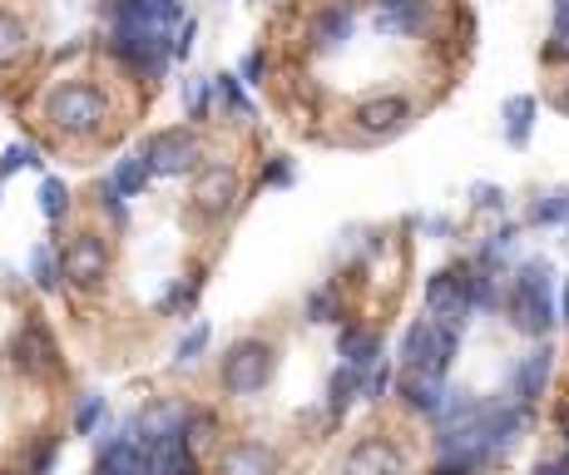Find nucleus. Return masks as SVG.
I'll return each mask as SVG.
<instances>
[{"mask_svg": "<svg viewBox=\"0 0 569 475\" xmlns=\"http://www.w3.org/2000/svg\"><path fill=\"white\" fill-rule=\"evenodd\" d=\"M535 475H569V456H565V461H540V466H535Z\"/></svg>", "mask_w": 569, "mask_h": 475, "instance_id": "obj_46", "label": "nucleus"}, {"mask_svg": "<svg viewBox=\"0 0 569 475\" xmlns=\"http://www.w3.org/2000/svg\"><path fill=\"white\" fill-rule=\"evenodd\" d=\"M30 283H36V287H46V293H54V287L64 283V273H60V248H50V243H40V248L30 253Z\"/></svg>", "mask_w": 569, "mask_h": 475, "instance_id": "obj_27", "label": "nucleus"}, {"mask_svg": "<svg viewBox=\"0 0 569 475\" xmlns=\"http://www.w3.org/2000/svg\"><path fill=\"white\" fill-rule=\"evenodd\" d=\"M292 184V164L282 159V154H272L268 164H262V189H288Z\"/></svg>", "mask_w": 569, "mask_h": 475, "instance_id": "obj_39", "label": "nucleus"}, {"mask_svg": "<svg viewBox=\"0 0 569 475\" xmlns=\"http://www.w3.org/2000/svg\"><path fill=\"white\" fill-rule=\"evenodd\" d=\"M100 426H104V396L100 392H84V402L74 406L70 431H74V436H94Z\"/></svg>", "mask_w": 569, "mask_h": 475, "instance_id": "obj_30", "label": "nucleus"}, {"mask_svg": "<svg viewBox=\"0 0 569 475\" xmlns=\"http://www.w3.org/2000/svg\"><path fill=\"white\" fill-rule=\"evenodd\" d=\"M193 50V20H183V30H179V40H173V60H183V55Z\"/></svg>", "mask_w": 569, "mask_h": 475, "instance_id": "obj_44", "label": "nucleus"}, {"mask_svg": "<svg viewBox=\"0 0 569 475\" xmlns=\"http://www.w3.org/2000/svg\"><path fill=\"white\" fill-rule=\"evenodd\" d=\"M100 204H104V214L114 218L119 228H129V204H124V194H119L109 179H104V189H100Z\"/></svg>", "mask_w": 569, "mask_h": 475, "instance_id": "obj_41", "label": "nucleus"}, {"mask_svg": "<svg viewBox=\"0 0 569 475\" xmlns=\"http://www.w3.org/2000/svg\"><path fill=\"white\" fill-rule=\"evenodd\" d=\"M144 159H149V169L154 174H189V169H199V159H203V139L193 135L189 125H173V129H163V135L149 139V149H144Z\"/></svg>", "mask_w": 569, "mask_h": 475, "instance_id": "obj_8", "label": "nucleus"}, {"mask_svg": "<svg viewBox=\"0 0 569 475\" xmlns=\"http://www.w3.org/2000/svg\"><path fill=\"white\" fill-rule=\"evenodd\" d=\"M30 50V30L20 16H10V10H0V70H10V65H20Z\"/></svg>", "mask_w": 569, "mask_h": 475, "instance_id": "obj_25", "label": "nucleus"}, {"mask_svg": "<svg viewBox=\"0 0 569 475\" xmlns=\"http://www.w3.org/2000/svg\"><path fill=\"white\" fill-rule=\"evenodd\" d=\"M40 115H46L50 125L60 129V135H70V139L100 135V129L109 125V95L100 90V85H90V80H64V85H54V90L46 95Z\"/></svg>", "mask_w": 569, "mask_h": 475, "instance_id": "obj_2", "label": "nucleus"}, {"mask_svg": "<svg viewBox=\"0 0 569 475\" xmlns=\"http://www.w3.org/2000/svg\"><path fill=\"white\" fill-rule=\"evenodd\" d=\"M470 268H441L426 278V317L441 327H461L470 323Z\"/></svg>", "mask_w": 569, "mask_h": 475, "instance_id": "obj_6", "label": "nucleus"}, {"mask_svg": "<svg viewBox=\"0 0 569 475\" xmlns=\"http://www.w3.org/2000/svg\"><path fill=\"white\" fill-rule=\"evenodd\" d=\"M272 372H278V352H272V342H262V337L233 342V347L223 352V362H218V382H223L228 396H258V392H268Z\"/></svg>", "mask_w": 569, "mask_h": 475, "instance_id": "obj_4", "label": "nucleus"}, {"mask_svg": "<svg viewBox=\"0 0 569 475\" xmlns=\"http://www.w3.org/2000/svg\"><path fill=\"white\" fill-rule=\"evenodd\" d=\"M337 357H342V367L371 377V367L381 362V337L367 333V327H342V337H337Z\"/></svg>", "mask_w": 569, "mask_h": 475, "instance_id": "obj_21", "label": "nucleus"}, {"mask_svg": "<svg viewBox=\"0 0 569 475\" xmlns=\"http://www.w3.org/2000/svg\"><path fill=\"white\" fill-rule=\"evenodd\" d=\"M238 198H243V184H238V174L223 169V164L203 169L199 184H193V208H199L203 218H228L238 208Z\"/></svg>", "mask_w": 569, "mask_h": 475, "instance_id": "obj_12", "label": "nucleus"}, {"mask_svg": "<svg viewBox=\"0 0 569 475\" xmlns=\"http://www.w3.org/2000/svg\"><path fill=\"white\" fill-rule=\"evenodd\" d=\"M510 253H516V228H500V234H490L486 243H480V258H476V268H490V273H496L500 268V263H506L510 258Z\"/></svg>", "mask_w": 569, "mask_h": 475, "instance_id": "obj_29", "label": "nucleus"}, {"mask_svg": "<svg viewBox=\"0 0 569 475\" xmlns=\"http://www.w3.org/2000/svg\"><path fill=\"white\" fill-rule=\"evenodd\" d=\"M60 273L74 287H100L109 278V243L100 234H74L60 248Z\"/></svg>", "mask_w": 569, "mask_h": 475, "instance_id": "obj_7", "label": "nucleus"}, {"mask_svg": "<svg viewBox=\"0 0 569 475\" xmlns=\"http://www.w3.org/2000/svg\"><path fill=\"white\" fill-rule=\"evenodd\" d=\"M431 0H377V30L381 36H421L431 26Z\"/></svg>", "mask_w": 569, "mask_h": 475, "instance_id": "obj_17", "label": "nucleus"}, {"mask_svg": "<svg viewBox=\"0 0 569 475\" xmlns=\"http://www.w3.org/2000/svg\"><path fill=\"white\" fill-rule=\"evenodd\" d=\"M109 16L114 26H139V30H169L183 20L179 0H109Z\"/></svg>", "mask_w": 569, "mask_h": 475, "instance_id": "obj_14", "label": "nucleus"}, {"mask_svg": "<svg viewBox=\"0 0 569 475\" xmlns=\"http://www.w3.org/2000/svg\"><path fill=\"white\" fill-rule=\"evenodd\" d=\"M555 36L569 40V0H555Z\"/></svg>", "mask_w": 569, "mask_h": 475, "instance_id": "obj_45", "label": "nucleus"}, {"mask_svg": "<svg viewBox=\"0 0 569 475\" xmlns=\"http://www.w3.org/2000/svg\"><path fill=\"white\" fill-rule=\"evenodd\" d=\"M560 109H565V115H569V90H565V95H560Z\"/></svg>", "mask_w": 569, "mask_h": 475, "instance_id": "obj_48", "label": "nucleus"}, {"mask_svg": "<svg viewBox=\"0 0 569 475\" xmlns=\"http://www.w3.org/2000/svg\"><path fill=\"white\" fill-rule=\"evenodd\" d=\"M510 307V323L520 327L525 337H545L555 323H560V307H555V268L545 258H530L516 268L506 293Z\"/></svg>", "mask_w": 569, "mask_h": 475, "instance_id": "obj_1", "label": "nucleus"}, {"mask_svg": "<svg viewBox=\"0 0 569 475\" xmlns=\"http://www.w3.org/2000/svg\"><path fill=\"white\" fill-rule=\"evenodd\" d=\"M94 475H154L149 466V446L134 436V426H119L114 436L100 441V461H94Z\"/></svg>", "mask_w": 569, "mask_h": 475, "instance_id": "obj_9", "label": "nucleus"}, {"mask_svg": "<svg viewBox=\"0 0 569 475\" xmlns=\"http://www.w3.org/2000/svg\"><path fill=\"white\" fill-rule=\"evenodd\" d=\"M213 90L218 95H223V105L228 109H233V115H253V105H248V95H243V85H238V75H218V80H213Z\"/></svg>", "mask_w": 569, "mask_h": 475, "instance_id": "obj_35", "label": "nucleus"}, {"mask_svg": "<svg viewBox=\"0 0 569 475\" xmlns=\"http://www.w3.org/2000/svg\"><path fill=\"white\" fill-rule=\"evenodd\" d=\"M342 475H407V456L397 441L387 436H362L342 456Z\"/></svg>", "mask_w": 569, "mask_h": 475, "instance_id": "obj_11", "label": "nucleus"}, {"mask_svg": "<svg viewBox=\"0 0 569 475\" xmlns=\"http://www.w3.org/2000/svg\"><path fill=\"white\" fill-rule=\"evenodd\" d=\"M550 367H555V352L550 347L525 352V357L516 362V372H510V396H506V402H516V406L530 412V406L540 402V392L550 386Z\"/></svg>", "mask_w": 569, "mask_h": 475, "instance_id": "obj_13", "label": "nucleus"}, {"mask_svg": "<svg viewBox=\"0 0 569 475\" xmlns=\"http://www.w3.org/2000/svg\"><path fill=\"white\" fill-rule=\"evenodd\" d=\"M530 129H535V99L530 95L506 99V144L510 149H525V144H530Z\"/></svg>", "mask_w": 569, "mask_h": 475, "instance_id": "obj_26", "label": "nucleus"}, {"mask_svg": "<svg viewBox=\"0 0 569 475\" xmlns=\"http://www.w3.org/2000/svg\"><path fill=\"white\" fill-rule=\"evenodd\" d=\"M10 362L26 377H46V372H60V347H54L46 323H26L16 337H10Z\"/></svg>", "mask_w": 569, "mask_h": 475, "instance_id": "obj_10", "label": "nucleus"}, {"mask_svg": "<svg viewBox=\"0 0 569 475\" xmlns=\"http://www.w3.org/2000/svg\"><path fill=\"white\" fill-rule=\"evenodd\" d=\"M342 317V297H337V287H312L308 293V323H337Z\"/></svg>", "mask_w": 569, "mask_h": 475, "instance_id": "obj_32", "label": "nucleus"}, {"mask_svg": "<svg viewBox=\"0 0 569 475\" xmlns=\"http://www.w3.org/2000/svg\"><path fill=\"white\" fill-rule=\"evenodd\" d=\"M109 55L124 70H134L139 80H159L173 60V36L169 30H139V26H114L109 36Z\"/></svg>", "mask_w": 569, "mask_h": 475, "instance_id": "obj_5", "label": "nucleus"}, {"mask_svg": "<svg viewBox=\"0 0 569 475\" xmlns=\"http://www.w3.org/2000/svg\"><path fill=\"white\" fill-rule=\"evenodd\" d=\"M387 386H391V367H387V362H381V367H371L367 392H371V396H387Z\"/></svg>", "mask_w": 569, "mask_h": 475, "instance_id": "obj_43", "label": "nucleus"}, {"mask_svg": "<svg viewBox=\"0 0 569 475\" xmlns=\"http://www.w3.org/2000/svg\"><path fill=\"white\" fill-rule=\"evenodd\" d=\"M456 347H461V333L456 327H441L431 317H416L401 337V372H421V377H436L446 382L456 362Z\"/></svg>", "mask_w": 569, "mask_h": 475, "instance_id": "obj_3", "label": "nucleus"}, {"mask_svg": "<svg viewBox=\"0 0 569 475\" xmlns=\"http://www.w3.org/2000/svg\"><path fill=\"white\" fill-rule=\"evenodd\" d=\"M149 466H154V475H199V461H193L189 431L154 441V446H149Z\"/></svg>", "mask_w": 569, "mask_h": 475, "instance_id": "obj_20", "label": "nucleus"}, {"mask_svg": "<svg viewBox=\"0 0 569 475\" xmlns=\"http://www.w3.org/2000/svg\"><path fill=\"white\" fill-rule=\"evenodd\" d=\"M183 109H189V119H208V109H213V80H183Z\"/></svg>", "mask_w": 569, "mask_h": 475, "instance_id": "obj_34", "label": "nucleus"}, {"mask_svg": "<svg viewBox=\"0 0 569 475\" xmlns=\"http://www.w3.org/2000/svg\"><path fill=\"white\" fill-rule=\"evenodd\" d=\"M362 392H367V377H362V372H352V367H337L332 377H327V412H332V416H342L347 406H352Z\"/></svg>", "mask_w": 569, "mask_h": 475, "instance_id": "obj_24", "label": "nucleus"}, {"mask_svg": "<svg viewBox=\"0 0 569 475\" xmlns=\"http://www.w3.org/2000/svg\"><path fill=\"white\" fill-rule=\"evenodd\" d=\"M208 342H213V327H208V323L189 327V333H183V342H179V352H173V362H179V367H193V362H199L203 352H208Z\"/></svg>", "mask_w": 569, "mask_h": 475, "instance_id": "obj_33", "label": "nucleus"}, {"mask_svg": "<svg viewBox=\"0 0 569 475\" xmlns=\"http://www.w3.org/2000/svg\"><path fill=\"white\" fill-rule=\"evenodd\" d=\"M407 119H411V105L401 95H377V99H362V105H357V125H362V135H371V139L397 135Z\"/></svg>", "mask_w": 569, "mask_h": 475, "instance_id": "obj_18", "label": "nucleus"}, {"mask_svg": "<svg viewBox=\"0 0 569 475\" xmlns=\"http://www.w3.org/2000/svg\"><path fill=\"white\" fill-rule=\"evenodd\" d=\"M189 422H193V412H183L179 402H149L139 416H129V426H134V436L144 441V446H154V441H163V436H179V431H189Z\"/></svg>", "mask_w": 569, "mask_h": 475, "instance_id": "obj_15", "label": "nucleus"}, {"mask_svg": "<svg viewBox=\"0 0 569 475\" xmlns=\"http://www.w3.org/2000/svg\"><path fill=\"white\" fill-rule=\"evenodd\" d=\"M352 30H357V10L347 6H327L322 16L312 20V50L317 55H337V50H347V40H352Z\"/></svg>", "mask_w": 569, "mask_h": 475, "instance_id": "obj_19", "label": "nucleus"}, {"mask_svg": "<svg viewBox=\"0 0 569 475\" xmlns=\"http://www.w3.org/2000/svg\"><path fill=\"white\" fill-rule=\"evenodd\" d=\"M30 164H36V149H30V144H16V149L0 154V179H16V174L30 169Z\"/></svg>", "mask_w": 569, "mask_h": 475, "instance_id": "obj_38", "label": "nucleus"}, {"mask_svg": "<svg viewBox=\"0 0 569 475\" xmlns=\"http://www.w3.org/2000/svg\"><path fill=\"white\" fill-rule=\"evenodd\" d=\"M54 461H60V436L40 441V446L30 451V466H26V475H50V471H54Z\"/></svg>", "mask_w": 569, "mask_h": 475, "instance_id": "obj_37", "label": "nucleus"}, {"mask_svg": "<svg viewBox=\"0 0 569 475\" xmlns=\"http://www.w3.org/2000/svg\"><path fill=\"white\" fill-rule=\"evenodd\" d=\"M149 179H154V169H149L144 154H124V159L114 164V174H109V184H114L124 198H139L149 189Z\"/></svg>", "mask_w": 569, "mask_h": 475, "instance_id": "obj_23", "label": "nucleus"}, {"mask_svg": "<svg viewBox=\"0 0 569 475\" xmlns=\"http://www.w3.org/2000/svg\"><path fill=\"white\" fill-rule=\"evenodd\" d=\"M90 475H94V471H90Z\"/></svg>", "mask_w": 569, "mask_h": 475, "instance_id": "obj_49", "label": "nucleus"}, {"mask_svg": "<svg viewBox=\"0 0 569 475\" xmlns=\"http://www.w3.org/2000/svg\"><path fill=\"white\" fill-rule=\"evenodd\" d=\"M262 70H268V55H262V50H248V55H243V80H248V85H262Z\"/></svg>", "mask_w": 569, "mask_h": 475, "instance_id": "obj_42", "label": "nucleus"}, {"mask_svg": "<svg viewBox=\"0 0 569 475\" xmlns=\"http://www.w3.org/2000/svg\"><path fill=\"white\" fill-rule=\"evenodd\" d=\"M470 204L486 208V214H506V189H496V184H476V189H470Z\"/></svg>", "mask_w": 569, "mask_h": 475, "instance_id": "obj_40", "label": "nucleus"}, {"mask_svg": "<svg viewBox=\"0 0 569 475\" xmlns=\"http://www.w3.org/2000/svg\"><path fill=\"white\" fill-rule=\"evenodd\" d=\"M40 214H46V224H60L64 214H70V189H64L60 179H40Z\"/></svg>", "mask_w": 569, "mask_h": 475, "instance_id": "obj_31", "label": "nucleus"}, {"mask_svg": "<svg viewBox=\"0 0 569 475\" xmlns=\"http://www.w3.org/2000/svg\"><path fill=\"white\" fill-rule=\"evenodd\" d=\"M530 224H540V228L569 224V189H555V194L535 198V204H530Z\"/></svg>", "mask_w": 569, "mask_h": 475, "instance_id": "obj_28", "label": "nucleus"}, {"mask_svg": "<svg viewBox=\"0 0 569 475\" xmlns=\"http://www.w3.org/2000/svg\"><path fill=\"white\" fill-rule=\"evenodd\" d=\"M560 323H565V327H569V283H565V287H560Z\"/></svg>", "mask_w": 569, "mask_h": 475, "instance_id": "obj_47", "label": "nucleus"}, {"mask_svg": "<svg viewBox=\"0 0 569 475\" xmlns=\"http://www.w3.org/2000/svg\"><path fill=\"white\" fill-rule=\"evenodd\" d=\"M397 396L411 406V412L436 416V412H441V406H446V382L421 377V372H401V377H397Z\"/></svg>", "mask_w": 569, "mask_h": 475, "instance_id": "obj_22", "label": "nucleus"}, {"mask_svg": "<svg viewBox=\"0 0 569 475\" xmlns=\"http://www.w3.org/2000/svg\"><path fill=\"white\" fill-rule=\"evenodd\" d=\"M282 456L268 441H233V446L218 456V475H278Z\"/></svg>", "mask_w": 569, "mask_h": 475, "instance_id": "obj_16", "label": "nucleus"}, {"mask_svg": "<svg viewBox=\"0 0 569 475\" xmlns=\"http://www.w3.org/2000/svg\"><path fill=\"white\" fill-rule=\"evenodd\" d=\"M193 293H199V283H173L169 293H159V313L169 317V313H189V303H193Z\"/></svg>", "mask_w": 569, "mask_h": 475, "instance_id": "obj_36", "label": "nucleus"}]
</instances>
